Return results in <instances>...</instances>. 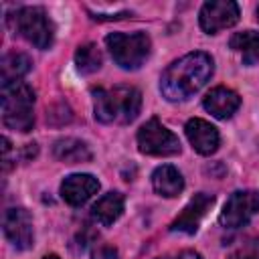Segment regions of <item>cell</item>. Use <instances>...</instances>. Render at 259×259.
I'll use <instances>...</instances> for the list:
<instances>
[{
	"instance_id": "cell-1",
	"label": "cell",
	"mask_w": 259,
	"mask_h": 259,
	"mask_svg": "<svg viewBox=\"0 0 259 259\" xmlns=\"http://www.w3.org/2000/svg\"><path fill=\"white\" fill-rule=\"evenodd\" d=\"M212 59L202 51L188 53L176 59L162 73L160 91L168 101H184L200 91L212 77Z\"/></svg>"
},
{
	"instance_id": "cell-2",
	"label": "cell",
	"mask_w": 259,
	"mask_h": 259,
	"mask_svg": "<svg viewBox=\"0 0 259 259\" xmlns=\"http://www.w3.org/2000/svg\"><path fill=\"white\" fill-rule=\"evenodd\" d=\"M142 109V93L132 85L93 89V111L101 123H130Z\"/></svg>"
},
{
	"instance_id": "cell-3",
	"label": "cell",
	"mask_w": 259,
	"mask_h": 259,
	"mask_svg": "<svg viewBox=\"0 0 259 259\" xmlns=\"http://www.w3.org/2000/svg\"><path fill=\"white\" fill-rule=\"evenodd\" d=\"M2 121L14 132H30L34 125V91L24 81H4L0 87Z\"/></svg>"
},
{
	"instance_id": "cell-4",
	"label": "cell",
	"mask_w": 259,
	"mask_h": 259,
	"mask_svg": "<svg viewBox=\"0 0 259 259\" xmlns=\"http://www.w3.org/2000/svg\"><path fill=\"white\" fill-rule=\"evenodd\" d=\"M8 26L40 51H45L53 45L55 26H53L49 14L45 12V8H40V6L18 8L16 12H12L8 16Z\"/></svg>"
},
{
	"instance_id": "cell-5",
	"label": "cell",
	"mask_w": 259,
	"mask_h": 259,
	"mask_svg": "<svg viewBox=\"0 0 259 259\" xmlns=\"http://www.w3.org/2000/svg\"><path fill=\"white\" fill-rule=\"evenodd\" d=\"M105 45H107V51H109L111 59L115 61V65H119L121 69H127V71L140 69L146 63V59L150 57V49H152L150 36L142 30L111 32L105 36Z\"/></svg>"
},
{
	"instance_id": "cell-6",
	"label": "cell",
	"mask_w": 259,
	"mask_h": 259,
	"mask_svg": "<svg viewBox=\"0 0 259 259\" xmlns=\"http://www.w3.org/2000/svg\"><path fill=\"white\" fill-rule=\"evenodd\" d=\"M138 148L148 156H174L180 154V140L160 119L152 117L138 130Z\"/></svg>"
},
{
	"instance_id": "cell-7",
	"label": "cell",
	"mask_w": 259,
	"mask_h": 259,
	"mask_svg": "<svg viewBox=\"0 0 259 259\" xmlns=\"http://www.w3.org/2000/svg\"><path fill=\"white\" fill-rule=\"evenodd\" d=\"M255 214H259V190H237L227 198L219 223L225 229H241Z\"/></svg>"
},
{
	"instance_id": "cell-8",
	"label": "cell",
	"mask_w": 259,
	"mask_h": 259,
	"mask_svg": "<svg viewBox=\"0 0 259 259\" xmlns=\"http://www.w3.org/2000/svg\"><path fill=\"white\" fill-rule=\"evenodd\" d=\"M239 4L233 0H210L204 2L198 14L200 28L206 34H217L223 28H229L239 22Z\"/></svg>"
},
{
	"instance_id": "cell-9",
	"label": "cell",
	"mask_w": 259,
	"mask_h": 259,
	"mask_svg": "<svg viewBox=\"0 0 259 259\" xmlns=\"http://www.w3.org/2000/svg\"><path fill=\"white\" fill-rule=\"evenodd\" d=\"M2 231L4 237L16 247L18 251L30 249L34 243V231H32V217L22 206H12L4 210L2 217Z\"/></svg>"
},
{
	"instance_id": "cell-10",
	"label": "cell",
	"mask_w": 259,
	"mask_h": 259,
	"mask_svg": "<svg viewBox=\"0 0 259 259\" xmlns=\"http://www.w3.org/2000/svg\"><path fill=\"white\" fill-rule=\"evenodd\" d=\"M214 204V196L206 194V192H198L194 194L188 204L182 208V212L172 221L170 231L172 233H186V235H194L198 231L200 219L206 214V210Z\"/></svg>"
},
{
	"instance_id": "cell-11",
	"label": "cell",
	"mask_w": 259,
	"mask_h": 259,
	"mask_svg": "<svg viewBox=\"0 0 259 259\" xmlns=\"http://www.w3.org/2000/svg\"><path fill=\"white\" fill-rule=\"evenodd\" d=\"M186 138L190 142V146L202 154V156H210L219 150V144H221V136L217 132V127L212 123H208L206 119H200V117H192L186 121Z\"/></svg>"
},
{
	"instance_id": "cell-12",
	"label": "cell",
	"mask_w": 259,
	"mask_h": 259,
	"mask_svg": "<svg viewBox=\"0 0 259 259\" xmlns=\"http://www.w3.org/2000/svg\"><path fill=\"white\" fill-rule=\"evenodd\" d=\"M99 190V180L91 174H71L61 182V196L71 206L85 204Z\"/></svg>"
},
{
	"instance_id": "cell-13",
	"label": "cell",
	"mask_w": 259,
	"mask_h": 259,
	"mask_svg": "<svg viewBox=\"0 0 259 259\" xmlns=\"http://www.w3.org/2000/svg\"><path fill=\"white\" fill-rule=\"evenodd\" d=\"M202 105L217 119H227V117H231L239 109L241 97H239L237 91H233L229 87H214V89H210L204 95Z\"/></svg>"
},
{
	"instance_id": "cell-14",
	"label": "cell",
	"mask_w": 259,
	"mask_h": 259,
	"mask_svg": "<svg viewBox=\"0 0 259 259\" xmlns=\"http://www.w3.org/2000/svg\"><path fill=\"white\" fill-rule=\"evenodd\" d=\"M123 204H125V200H123L121 192H107L91 206V217L101 227H109L121 217Z\"/></svg>"
},
{
	"instance_id": "cell-15",
	"label": "cell",
	"mask_w": 259,
	"mask_h": 259,
	"mask_svg": "<svg viewBox=\"0 0 259 259\" xmlns=\"http://www.w3.org/2000/svg\"><path fill=\"white\" fill-rule=\"evenodd\" d=\"M152 186L160 196L172 198V196H178L184 190V178L174 166L162 164L152 174Z\"/></svg>"
},
{
	"instance_id": "cell-16",
	"label": "cell",
	"mask_w": 259,
	"mask_h": 259,
	"mask_svg": "<svg viewBox=\"0 0 259 259\" xmlns=\"http://www.w3.org/2000/svg\"><path fill=\"white\" fill-rule=\"evenodd\" d=\"M53 156L65 164H79L91 160V150L83 140L77 138H61L53 144Z\"/></svg>"
},
{
	"instance_id": "cell-17",
	"label": "cell",
	"mask_w": 259,
	"mask_h": 259,
	"mask_svg": "<svg viewBox=\"0 0 259 259\" xmlns=\"http://www.w3.org/2000/svg\"><path fill=\"white\" fill-rule=\"evenodd\" d=\"M229 47L241 55L245 65H255L259 61V32L257 30L235 32L229 40Z\"/></svg>"
},
{
	"instance_id": "cell-18",
	"label": "cell",
	"mask_w": 259,
	"mask_h": 259,
	"mask_svg": "<svg viewBox=\"0 0 259 259\" xmlns=\"http://www.w3.org/2000/svg\"><path fill=\"white\" fill-rule=\"evenodd\" d=\"M32 67V61L28 55L24 53H6L2 57L0 63V75H2V83L4 81H20V77H24Z\"/></svg>"
},
{
	"instance_id": "cell-19",
	"label": "cell",
	"mask_w": 259,
	"mask_h": 259,
	"mask_svg": "<svg viewBox=\"0 0 259 259\" xmlns=\"http://www.w3.org/2000/svg\"><path fill=\"white\" fill-rule=\"evenodd\" d=\"M101 63H103V57H101V51L97 49V45L93 42H87V45H81L77 51H75V65L81 73H95L101 69Z\"/></svg>"
},
{
	"instance_id": "cell-20",
	"label": "cell",
	"mask_w": 259,
	"mask_h": 259,
	"mask_svg": "<svg viewBox=\"0 0 259 259\" xmlns=\"http://www.w3.org/2000/svg\"><path fill=\"white\" fill-rule=\"evenodd\" d=\"M227 259H259V237L239 245Z\"/></svg>"
},
{
	"instance_id": "cell-21",
	"label": "cell",
	"mask_w": 259,
	"mask_h": 259,
	"mask_svg": "<svg viewBox=\"0 0 259 259\" xmlns=\"http://www.w3.org/2000/svg\"><path fill=\"white\" fill-rule=\"evenodd\" d=\"M91 259H119V253L111 245H99V247L93 249Z\"/></svg>"
},
{
	"instance_id": "cell-22",
	"label": "cell",
	"mask_w": 259,
	"mask_h": 259,
	"mask_svg": "<svg viewBox=\"0 0 259 259\" xmlns=\"http://www.w3.org/2000/svg\"><path fill=\"white\" fill-rule=\"evenodd\" d=\"M158 259H202V257H200V253H196L192 249H184V251L170 253V255H164V257H158Z\"/></svg>"
},
{
	"instance_id": "cell-23",
	"label": "cell",
	"mask_w": 259,
	"mask_h": 259,
	"mask_svg": "<svg viewBox=\"0 0 259 259\" xmlns=\"http://www.w3.org/2000/svg\"><path fill=\"white\" fill-rule=\"evenodd\" d=\"M10 140L8 138H2V162H4V170L10 168Z\"/></svg>"
},
{
	"instance_id": "cell-24",
	"label": "cell",
	"mask_w": 259,
	"mask_h": 259,
	"mask_svg": "<svg viewBox=\"0 0 259 259\" xmlns=\"http://www.w3.org/2000/svg\"><path fill=\"white\" fill-rule=\"evenodd\" d=\"M42 259H61V257H57V255H47V257H42Z\"/></svg>"
},
{
	"instance_id": "cell-25",
	"label": "cell",
	"mask_w": 259,
	"mask_h": 259,
	"mask_svg": "<svg viewBox=\"0 0 259 259\" xmlns=\"http://www.w3.org/2000/svg\"><path fill=\"white\" fill-rule=\"evenodd\" d=\"M257 18H259V6H257Z\"/></svg>"
}]
</instances>
